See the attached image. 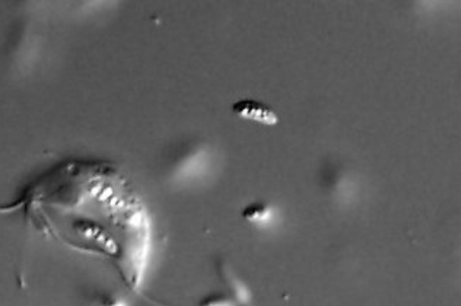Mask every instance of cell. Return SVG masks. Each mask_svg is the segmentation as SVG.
<instances>
[{
    "instance_id": "1",
    "label": "cell",
    "mask_w": 461,
    "mask_h": 306,
    "mask_svg": "<svg viewBox=\"0 0 461 306\" xmlns=\"http://www.w3.org/2000/svg\"><path fill=\"white\" fill-rule=\"evenodd\" d=\"M232 111L241 119L252 120L266 126H275L279 122V116L272 108L250 99L235 102L232 105Z\"/></svg>"
},
{
    "instance_id": "2",
    "label": "cell",
    "mask_w": 461,
    "mask_h": 306,
    "mask_svg": "<svg viewBox=\"0 0 461 306\" xmlns=\"http://www.w3.org/2000/svg\"><path fill=\"white\" fill-rule=\"evenodd\" d=\"M219 274L231 291L232 298L237 305L247 306L252 301V293L246 282L237 275L233 267L225 261H220L218 266Z\"/></svg>"
},
{
    "instance_id": "3",
    "label": "cell",
    "mask_w": 461,
    "mask_h": 306,
    "mask_svg": "<svg viewBox=\"0 0 461 306\" xmlns=\"http://www.w3.org/2000/svg\"><path fill=\"white\" fill-rule=\"evenodd\" d=\"M243 218L250 224L257 226H264L269 224L272 213L268 207L262 204H252L246 207L243 211Z\"/></svg>"
},
{
    "instance_id": "4",
    "label": "cell",
    "mask_w": 461,
    "mask_h": 306,
    "mask_svg": "<svg viewBox=\"0 0 461 306\" xmlns=\"http://www.w3.org/2000/svg\"><path fill=\"white\" fill-rule=\"evenodd\" d=\"M200 306H238L233 298L224 294H213L206 296Z\"/></svg>"
},
{
    "instance_id": "5",
    "label": "cell",
    "mask_w": 461,
    "mask_h": 306,
    "mask_svg": "<svg viewBox=\"0 0 461 306\" xmlns=\"http://www.w3.org/2000/svg\"><path fill=\"white\" fill-rule=\"evenodd\" d=\"M100 306H129L128 302L119 295L107 296Z\"/></svg>"
},
{
    "instance_id": "6",
    "label": "cell",
    "mask_w": 461,
    "mask_h": 306,
    "mask_svg": "<svg viewBox=\"0 0 461 306\" xmlns=\"http://www.w3.org/2000/svg\"><path fill=\"white\" fill-rule=\"evenodd\" d=\"M247 306H249V305H247Z\"/></svg>"
}]
</instances>
